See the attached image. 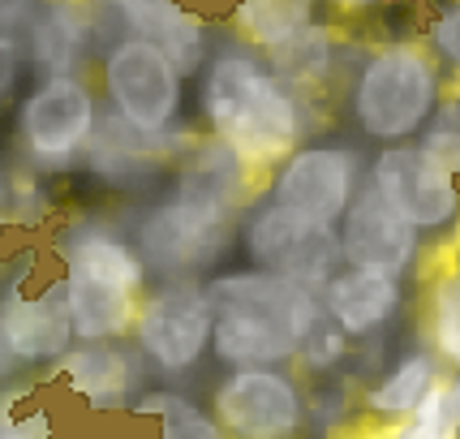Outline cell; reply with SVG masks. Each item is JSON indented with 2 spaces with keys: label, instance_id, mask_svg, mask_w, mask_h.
<instances>
[{
  "label": "cell",
  "instance_id": "cell-1",
  "mask_svg": "<svg viewBox=\"0 0 460 439\" xmlns=\"http://www.w3.org/2000/svg\"><path fill=\"white\" fill-rule=\"evenodd\" d=\"M199 112L211 139L224 142L254 177L280 173L305 147V95L267 65L250 43L224 40L199 78Z\"/></svg>",
  "mask_w": 460,
  "mask_h": 439
},
{
  "label": "cell",
  "instance_id": "cell-2",
  "mask_svg": "<svg viewBox=\"0 0 460 439\" xmlns=\"http://www.w3.org/2000/svg\"><path fill=\"white\" fill-rule=\"evenodd\" d=\"M57 259L78 345H120L134 336L138 306L151 293V267L103 216H78L57 233Z\"/></svg>",
  "mask_w": 460,
  "mask_h": 439
},
{
  "label": "cell",
  "instance_id": "cell-3",
  "mask_svg": "<svg viewBox=\"0 0 460 439\" xmlns=\"http://www.w3.org/2000/svg\"><path fill=\"white\" fill-rule=\"evenodd\" d=\"M241 199L207 185L199 173L181 168L172 194L142 211L134 224V246L151 272L164 280H194L216 267L237 233Z\"/></svg>",
  "mask_w": 460,
  "mask_h": 439
},
{
  "label": "cell",
  "instance_id": "cell-4",
  "mask_svg": "<svg viewBox=\"0 0 460 439\" xmlns=\"http://www.w3.org/2000/svg\"><path fill=\"white\" fill-rule=\"evenodd\" d=\"M353 121L375 142L404 147L439 112V65L435 52L413 40L383 43L361 60L353 78Z\"/></svg>",
  "mask_w": 460,
  "mask_h": 439
},
{
  "label": "cell",
  "instance_id": "cell-5",
  "mask_svg": "<svg viewBox=\"0 0 460 439\" xmlns=\"http://www.w3.org/2000/svg\"><path fill=\"white\" fill-rule=\"evenodd\" d=\"M241 250H245V259L254 263L259 272L293 280V284L310 289V293H323L327 280L344 267L341 228L319 224V220L301 216V211L280 207L271 199L245 216V224H241Z\"/></svg>",
  "mask_w": 460,
  "mask_h": 439
},
{
  "label": "cell",
  "instance_id": "cell-6",
  "mask_svg": "<svg viewBox=\"0 0 460 439\" xmlns=\"http://www.w3.org/2000/svg\"><path fill=\"white\" fill-rule=\"evenodd\" d=\"M216 340V301L199 280H164L138 306L134 349L155 375H190L211 354Z\"/></svg>",
  "mask_w": 460,
  "mask_h": 439
},
{
  "label": "cell",
  "instance_id": "cell-7",
  "mask_svg": "<svg viewBox=\"0 0 460 439\" xmlns=\"http://www.w3.org/2000/svg\"><path fill=\"white\" fill-rule=\"evenodd\" d=\"M100 78L108 108L120 121H129L138 134L164 139L177 130L181 103H185V78L160 43L120 40L117 48L103 52Z\"/></svg>",
  "mask_w": 460,
  "mask_h": 439
},
{
  "label": "cell",
  "instance_id": "cell-8",
  "mask_svg": "<svg viewBox=\"0 0 460 439\" xmlns=\"http://www.w3.org/2000/svg\"><path fill=\"white\" fill-rule=\"evenodd\" d=\"M103 108L82 78H48L18 103V142L31 168H74L86 160Z\"/></svg>",
  "mask_w": 460,
  "mask_h": 439
},
{
  "label": "cell",
  "instance_id": "cell-9",
  "mask_svg": "<svg viewBox=\"0 0 460 439\" xmlns=\"http://www.w3.org/2000/svg\"><path fill=\"white\" fill-rule=\"evenodd\" d=\"M211 414L228 439H297L305 392L288 371H224L211 388Z\"/></svg>",
  "mask_w": 460,
  "mask_h": 439
},
{
  "label": "cell",
  "instance_id": "cell-10",
  "mask_svg": "<svg viewBox=\"0 0 460 439\" xmlns=\"http://www.w3.org/2000/svg\"><path fill=\"white\" fill-rule=\"evenodd\" d=\"M366 181L418 233L452 228L460 216V177L452 168H443L435 156H426L421 147H387V151H379Z\"/></svg>",
  "mask_w": 460,
  "mask_h": 439
},
{
  "label": "cell",
  "instance_id": "cell-11",
  "mask_svg": "<svg viewBox=\"0 0 460 439\" xmlns=\"http://www.w3.org/2000/svg\"><path fill=\"white\" fill-rule=\"evenodd\" d=\"M26 276L31 272H18L0 293V332H4L13 358L22 366H60L69 358V349L78 345V332H74V319H69L65 280L52 276L31 293Z\"/></svg>",
  "mask_w": 460,
  "mask_h": 439
},
{
  "label": "cell",
  "instance_id": "cell-12",
  "mask_svg": "<svg viewBox=\"0 0 460 439\" xmlns=\"http://www.w3.org/2000/svg\"><path fill=\"white\" fill-rule=\"evenodd\" d=\"M361 156L336 142H305L293 160L271 177V202L341 228L344 211L358 199Z\"/></svg>",
  "mask_w": 460,
  "mask_h": 439
},
{
  "label": "cell",
  "instance_id": "cell-13",
  "mask_svg": "<svg viewBox=\"0 0 460 439\" xmlns=\"http://www.w3.org/2000/svg\"><path fill=\"white\" fill-rule=\"evenodd\" d=\"M421 233L404 216H396L383 194L366 181L358 190L353 207L341 220V255L344 267H379V272H396L401 276L409 263L418 259Z\"/></svg>",
  "mask_w": 460,
  "mask_h": 439
},
{
  "label": "cell",
  "instance_id": "cell-14",
  "mask_svg": "<svg viewBox=\"0 0 460 439\" xmlns=\"http://www.w3.org/2000/svg\"><path fill=\"white\" fill-rule=\"evenodd\" d=\"M207 293H211V301H216V310H250V315H267V319L293 327L301 340L327 319L319 293H310V289H301V284H293V280H284V276L259 272V267L220 272V276L207 280Z\"/></svg>",
  "mask_w": 460,
  "mask_h": 439
},
{
  "label": "cell",
  "instance_id": "cell-15",
  "mask_svg": "<svg viewBox=\"0 0 460 439\" xmlns=\"http://www.w3.org/2000/svg\"><path fill=\"white\" fill-rule=\"evenodd\" d=\"M146 358L129 345H74L57 366L69 397L86 400L91 409H120L146 392Z\"/></svg>",
  "mask_w": 460,
  "mask_h": 439
},
{
  "label": "cell",
  "instance_id": "cell-16",
  "mask_svg": "<svg viewBox=\"0 0 460 439\" xmlns=\"http://www.w3.org/2000/svg\"><path fill=\"white\" fill-rule=\"evenodd\" d=\"M327 319L341 323L344 336H375L401 310V276L379 267H341L319 293Z\"/></svg>",
  "mask_w": 460,
  "mask_h": 439
},
{
  "label": "cell",
  "instance_id": "cell-17",
  "mask_svg": "<svg viewBox=\"0 0 460 439\" xmlns=\"http://www.w3.org/2000/svg\"><path fill=\"white\" fill-rule=\"evenodd\" d=\"M211 358L224 371H284L301 358V336L284 323L250 310H216Z\"/></svg>",
  "mask_w": 460,
  "mask_h": 439
},
{
  "label": "cell",
  "instance_id": "cell-18",
  "mask_svg": "<svg viewBox=\"0 0 460 439\" xmlns=\"http://www.w3.org/2000/svg\"><path fill=\"white\" fill-rule=\"evenodd\" d=\"M91 43H95V18L82 4H40L35 22L22 35L26 65L40 74V82L78 78Z\"/></svg>",
  "mask_w": 460,
  "mask_h": 439
},
{
  "label": "cell",
  "instance_id": "cell-19",
  "mask_svg": "<svg viewBox=\"0 0 460 439\" xmlns=\"http://www.w3.org/2000/svg\"><path fill=\"white\" fill-rule=\"evenodd\" d=\"M172 151H177V139H172V134H164V139L138 134L129 121H120L112 108H103L95 142H91V151H86V164H91V173L100 181L129 190V185H142L146 177H155Z\"/></svg>",
  "mask_w": 460,
  "mask_h": 439
},
{
  "label": "cell",
  "instance_id": "cell-20",
  "mask_svg": "<svg viewBox=\"0 0 460 439\" xmlns=\"http://www.w3.org/2000/svg\"><path fill=\"white\" fill-rule=\"evenodd\" d=\"M439 383V362L430 358V354H404L387 375H383L375 388H366V397H361V409L370 414V418L379 422H392V426H401L418 414V405L426 400V392Z\"/></svg>",
  "mask_w": 460,
  "mask_h": 439
},
{
  "label": "cell",
  "instance_id": "cell-21",
  "mask_svg": "<svg viewBox=\"0 0 460 439\" xmlns=\"http://www.w3.org/2000/svg\"><path fill=\"white\" fill-rule=\"evenodd\" d=\"M305 26H314V4L301 0H241L233 9V31L241 43L271 57L288 40H297Z\"/></svg>",
  "mask_w": 460,
  "mask_h": 439
},
{
  "label": "cell",
  "instance_id": "cell-22",
  "mask_svg": "<svg viewBox=\"0 0 460 439\" xmlns=\"http://www.w3.org/2000/svg\"><path fill=\"white\" fill-rule=\"evenodd\" d=\"M267 65L280 74L293 91H314L319 82L332 78V69H336V35L323 26V22H314V26H305L297 40H288L280 48V52H271L267 57Z\"/></svg>",
  "mask_w": 460,
  "mask_h": 439
},
{
  "label": "cell",
  "instance_id": "cell-23",
  "mask_svg": "<svg viewBox=\"0 0 460 439\" xmlns=\"http://www.w3.org/2000/svg\"><path fill=\"white\" fill-rule=\"evenodd\" d=\"M134 414L155 418L160 439H228L211 409H202L199 400H190L185 392H172V388H146L134 400Z\"/></svg>",
  "mask_w": 460,
  "mask_h": 439
},
{
  "label": "cell",
  "instance_id": "cell-24",
  "mask_svg": "<svg viewBox=\"0 0 460 439\" xmlns=\"http://www.w3.org/2000/svg\"><path fill=\"white\" fill-rule=\"evenodd\" d=\"M430 345L443 362L460 366V267L430 289Z\"/></svg>",
  "mask_w": 460,
  "mask_h": 439
},
{
  "label": "cell",
  "instance_id": "cell-25",
  "mask_svg": "<svg viewBox=\"0 0 460 439\" xmlns=\"http://www.w3.org/2000/svg\"><path fill=\"white\" fill-rule=\"evenodd\" d=\"M426 156H435L443 168H452L460 177V100L443 103L435 121L421 130V142H418Z\"/></svg>",
  "mask_w": 460,
  "mask_h": 439
},
{
  "label": "cell",
  "instance_id": "cell-26",
  "mask_svg": "<svg viewBox=\"0 0 460 439\" xmlns=\"http://www.w3.org/2000/svg\"><path fill=\"white\" fill-rule=\"evenodd\" d=\"M344 358H349V336H344V327L332 319H323L310 336L301 340L297 362L310 371V375H327V371H336Z\"/></svg>",
  "mask_w": 460,
  "mask_h": 439
},
{
  "label": "cell",
  "instance_id": "cell-27",
  "mask_svg": "<svg viewBox=\"0 0 460 439\" xmlns=\"http://www.w3.org/2000/svg\"><path fill=\"white\" fill-rule=\"evenodd\" d=\"M26 392H0V439H52L48 409H22Z\"/></svg>",
  "mask_w": 460,
  "mask_h": 439
},
{
  "label": "cell",
  "instance_id": "cell-28",
  "mask_svg": "<svg viewBox=\"0 0 460 439\" xmlns=\"http://www.w3.org/2000/svg\"><path fill=\"white\" fill-rule=\"evenodd\" d=\"M430 48H435V57L452 60L460 69V4L435 13V22H430Z\"/></svg>",
  "mask_w": 460,
  "mask_h": 439
},
{
  "label": "cell",
  "instance_id": "cell-29",
  "mask_svg": "<svg viewBox=\"0 0 460 439\" xmlns=\"http://www.w3.org/2000/svg\"><path fill=\"white\" fill-rule=\"evenodd\" d=\"M341 418H344V392H314V397H305V426H319L327 435V431H341Z\"/></svg>",
  "mask_w": 460,
  "mask_h": 439
},
{
  "label": "cell",
  "instance_id": "cell-30",
  "mask_svg": "<svg viewBox=\"0 0 460 439\" xmlns=\"http://www.w3.org/2000/svg\"><path fill=\"white\" fill-rule=\"evenodd\" d=\"M22 69H26V48L13 35H0V103L13 100L22 82Z\"/></svg>",
  "mask_w": 460,
  "mask_h": 439
},
{
  "label": "cell",
  "instance_id": "cell-31",
  "mask_svg": "<svg viewBox=\"0 0 460 439\" xmlns=\"http://www.w3.org/2000/svg\"><path fill=\"white\" fill-rule=\"evenodd\" d=\"M35 9H40V4H26V0H0V35L22 40L26 26L35 22Z\"/></svg>",
  "mask_w": 460,
  "mask_h": 439
},
{
  "label": "cell",
  "instance_id": "cell-32",
  "mask_svg": "<svg viewBox=\"0 0 460 439\" xmlns=\"http://www.w3.org/2000/svg\"><path fill=\"white\" fill-rule=\"evenodd\" d=\"M22 362L13 358V349H9V340H4V332H0V392H9V383L18 380Z\"/></svg>",
  "mask_w": 460,
  "mask_h": 439
},
{
  "label": "cell",
  "instance_id": "cell-33",
  "mask_svg": "<svg viewBox=\"0 0 460 439\" xmlns=\"http://www.w3.org/2000/svg\"><path fill=\"white\" fill-rule=\"evenodd\" d=\"M341 439H409V435H404V422H401V426H366V431H344Z\"/></svg>",
  "mask_w": 460,
  "mask_h": 439
},
{
  "label": "cell",
  "instance_id": "cell-34",
  "mask_svg": "<svg viewBox=\"0 0 460 439\" xmlns=\"http://www.w3.org/2000/svg\"><path fill=\"white\" fill-rule=\"evenodd\" d=\"M0 216H13V168L0 164Z\"/></svg>",
  "mask_w": 460,
  "mask_h": 439
},
{
  "label": "cell",
  "instance_id": "cell-35",
  "mask_svg": "<svg viewBox=\"0 0 460 439\" xmlns=\"http://www.w3.org/2000/svg\"><path fill=\"white\" fill-rule=\"evenodd\" d=\"M447 400H452V418H456V426H460V375L447 380Z\"/></svg>",
  "mask_w": 460,
  "mask_h": 439
},
{
  "label": "cell",
  "instance_id": "cell-36",
  "mask_svg": "<svg viewBox=\"0 0 460 439\" xmlns=\"http://www.w3.org/2000/svg\"><path fill=\"white\" fill-rule=\"evenodd\" d=\"M9 228H13V220L0 216V267H4V250H9Z\"/></svg>",
  "mask_w": 460,
  "mask_h": 439
},
{
  "label": "cell",
  "instance_id": "cell-37",
  "mask_svg": "<svg viewBox=\"0 0 460 439\" xmlns=\"http://www.w3.org/2000/svg\"><path fill=\"white\" fill-rule=\"evenodd\" d=\"M404 435H409V426H404Z\"/></svg>",
  "mask_w": 460,
  "mask_h": 439
}]
</instances>
